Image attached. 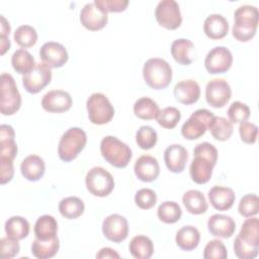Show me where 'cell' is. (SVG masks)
Wrapping results in <instances>:
<instances>
[{"label":"cell","mask_w":259,"mask_h":259,"mask_svg":"<svg viewBox=\"0 0 259 259\" xmlns=\"http://www.w3.org/2000/svg\"><path fill=\"white\" fill-rule=\"evenodd\" d=\"M13 36L15 42L23 49L31 48L37 41V32L35 28L27 24L18 26L15 29Z\"/></svg>","instance_id":"f35d334b"},{"label":"cell","mask_w":259,"mask_h":259,"mask_svg":"<svg viewBox=\"0 0 259 259\" xmlns=\"http://www.w3.org/2000/svg\"><path fill=\"white\" fill-rule=\"evenodd\" d=\"M203 31L211 39H221L229 31V22L222 14H210L203 22Z\"/></svg>","instance_id":"d4e9b609"},{"label":"cell","mask_w":259,"mask_h":259,"mask_svg":"<svg viewBox=\"0 0 259 259\" xmlns=\"http://www.w3.org/2000/svg\"><path fill=\"white\" fill-rule=\"evenodd\" d=\"M208 199L210 204L218 210L230 209L236 199L235 192L230 187L213 186L208 191Z\"/></svg>","instance_id":"603a6c76"},{"label":"cell","mask_w":259,"mask_h":259,"mask_svg":"<svg viewBox=\"0 0 259 259\" xmlns=\"http://www.w3.org/2000/svg\"><path fill=\"white\" fill-rule=\"evenodd\" d=\"M143 77L149 87L161 90L171 83L172 68L163 59L151 58L144 64Z\"/></svg>","instance_id":"277c9868"},{"label":"cell","mask_w":259,"mask_h":259,"mask_svg":"<svg viewBox=\"0 0 259 259\" xmlns=\"http://www.w3.org/2000/svg\"><path fill=\"white\" fill-rule=\"evenodd\" d=\"M4 229L8 238L19 241L29 234V223L20 215H13L6 221Z\"/></svg>","instance_id":"d6a6232c"},{"label":"cell","mask_w":259,"mask_h":259,"mask_svg":"<svg viewBox=\"0 0 259 259\" xmlns=\"http://www.w3.org/2000/svg\"><path fill=\"white\" fill-rule=\"evenodd\" d=\"M181 118L180 111L173 106H168L160 110L157 116V122L164 128H174Z\"/></svg>","instance_id":"60d3db41"},{"label":"cell","mask_w":259,"mask_h":259,"mask_svg":"<svg viewBox=\"0 0 259 259\" xmlns=\"http://www.w3.org/2000/svg\"><path fill=\"white\" fill-rule=\"evenodd\" d=\"M87 143L86 133L80 127H70L60 139L58 146L59 158L64 162H70L77 158Z\"/></svg>","instance_id":"8992f818"},{"label":"cell","mask_w":259,"mask_h":259,"mask_svg":"<svg viewBox=\"0 0 259 259\" xmlns=\"http://www.w3.org/2000/svg\"><path fill=\"white\" fill-rule=\"evenodd\" d=\"M21 105V96L10 74L2 73L1 75V95L0 111L3 115H12Z\"/></svg>","instance_id":"ba28073f"},{"label":"cell","mask_w":259,"mask_h":259,"mask_svg":"<svg viewBox=\"0 0 259 259\" xmlns=\"http://www.w3.org/2000/svg\"><path fill=\"white\" fill-rule=\"evenodd\" d=\"M157 215L159 220L165 224H174L180 220L182 210L177 202L164 201L159 205Z\"/></svg>","instance_id":"74e56055"},{"label":"cell","mask_w":259,"mask_h":259,"mask_svg":"<svg viewBox=\"0 0 259 259\" xmlns=\"http://www.w3.org/2000/svg\"><path fill=\"white\" fill-rule=\"evenodd\" d=\"M259 12L256 6L242 5L235 10L233 36L242 42L254 37L258 26Z\"/></svg>","instance_id":"3957f363"},{"label":"cell","mask_w":259,"mask_h":259,"mask_svg":"<svg viewBox=\"0 0 259 259\" xmlns=\"http://www.w3.org/2000/svg\"><path fill=\"white\" fill-rule=\"evenodd\" d=\"M60 248L58 237L50 240H39L35 238L31 244V253L37 259H49L54 257Z\"/></svg>","instance_id":"f1b7e54d"},{"label":"cell","mask_w":259,"mask_h":259,"mask_svg":"<svg viewBox=\"0 0 259 259\" xmlns=\"http://www.w3.org/2000/svg\"><path fill=\"white\" fill-rule=\"evenodd\" d=\"M173 94L175 99L185 105L195 103L200 97V88L196 81L192 79L182 80L174 86Z\"/></svg>","instance_id":"7402d4cb"},{"label":"cell","mask_w":259,"mask_h":259,"mask_svg":"<svg viewBox=\"0 0 259 259\" xmlns=\"http://www.w3.org/2000/svg\"><path fill=\"white\" fill-rule=\"evenodd\" d=\"M158 140L156 131L149 125H142L139 127L136 134V142L138 146L143 150L152 149Z\"/></svg>","instance_id":"ab89813d"},{"label":"cell","mask_w":259,"mask_h":259,"mask_svg":"<svg viewBox=\"0 0 259 259\" xmlns=\"http://www.w3.org/2000/svg\"><path fill=\"white\" fill-rule=\"evenodd\" d=\"M155 18L159 25L173 30L182 23L179 4L175 0H162L155 9Z\"/></svg>","instance_id":"8fae6325"},{"label":"cell","mask_w":259,"mask_h":259,"mask_svg":"<svg viewBox=\"0 0 259 259\" xmlns=\"http://www.w3.org/2000/svg\"><path fill=\"white\" fill-rule=\"evenodd\" d=\"M102 233L107 240L113 243L124 241L128 235L126 219L118 213H112L106 217L102 223Z\"/></svg>","instance_id":"9a60e30c"},{"label":"cell","mask_w":259,"mask_h":259,"mask_svg":"<svg viewBox=\"0 0 259 259\" xmlns=\"http://www.w3.org/2000/svg\"><path fill=\"white\" fill-rule=\"evenodd\" d=\"M229 120L234 123H241L247 121L250 117V108L247 104L241 101H234L228 109Z\"/></svg>","instance_id":"7bdbcfd3"},{"label":"cell","mask_w":259,"mask_h":259,"mask_svg":"<svg viewBox=\"0 0 259 259\" xmlns=\"http://www.w3.org/2000/svg\"><path fill=\"white\" fill-rule=\"evenodd\" d=\"M239 134L241 140L246 144H254L257 140L258 127L255 123L244 121L239 125Z\"/></svg>","instance_id":"bcb514c9"},{"label":"cell","mask_w":259,"mask_h":259,"mask_svg":"<svg viewBox=\"0 0 259 259\" xmlns=\"http://www.w3.org/2000/svg\"><path fill=\"white\" fill-rule=\"evenodd\" d=\"M188 153L186 149L179 145L173 144L166 148L164 152V162L169 171L173 173H181L186 166Z\"/></svg>","instance_id":"44dd1931"},{"label":"cell","mask_w":259,"mask_h":259,"mask_svg":"<svg viewBox=\"0 0 259 259\" xmlns=\"http://www.w3.org/2000/svg\"><path fill=\"white\" fill-rule=\"evenodd\" d=\"M89 120L93 124L108 123L114 116V108L109 99L102 93L91 94L86 101Z\"/></svg>","instance_id":"52a82bcc"},{"label":"cell","mask_w":259,"mask_h":259,"mask_svg":"<svg viewBox=\"0 0 259 259\" xmlns=\"http://www.w3.org/2000/svg\"><path fill=\"white\" fill-rule=\"evenodd\" d=\"M20 250V246L17 240L11 238H2L1 239V255L4 259H11L15 257Z\"/></svg>","instance_id":"c3c4849f"},{"label":"cell","mask_w":259,"mask_h":259,"mask_svg":"<svg viewBox=\"0 0 259 259\" xmlns=\"http://www.w3.org/2000/svg\"><path fill=\"white\" fill-rule=\"evenodd\" d=\"M15 134L11 125L0 126V158L14 160L17 155V145L14 140Z\"/></svg>","instance_id":"484cf974"},{"label":"cell","mask_w":259,"mask_h":259,"mask_svg":"<svg viewBox=\"0 0 259 259\" xmlns=\"http://www.w3.org/2000/svg\"><path fill=\"white\" fill-rule=\"evenodd\" d=\"M232 96V90L229 83L225 79L210 80L205 87L206 102L214 107H224Z\"/></svg>","instance_id":"5bb4252c"},{"label":"cell","mask_w":259,"mask_h":259,"mask_svg":"<svg viewBox=\"0 0 259 259\" xmlns=\"http://www.w3.org/2000/svg\"><path fill=\"white\" fill-rule=\"evenodd\" d=\"M94 3L106 13L124 11L128 5L127 0H94Z\"/></svg>","instance_id":"7dc6e473"},{"label":"cell","mask_w":259,"mask_h":259,"mask_svg":"<svg viewBox=\"0 0 259 259\" xmlns=\"http://www.w3.org/2000/svg\"><path fill=\"white\" fill-rule=\"evenodd\" d=\"M41 106L48 112H65L72 106V97L67 91L52 90L42 96Z\"/></svg>","instance_id":"ac0fdd59"},{"label":"cell","mask_w":259,"mask_h":259,"mask_svg":"<svg viewBox=\"0 0 259 259\" xmlns=\"http://www.w3.org/2000/svg\"><path fill=\"white\" fill-rule=\"evenodd\" d=\"M175 241L177 246L183 251L194 250L200 241L199 231L193 226H184L176 233Z\"/></svg>","instance_id":"4316f807"},{"label":"cell","mask_w":259,"mask_h":259,"mask_svg":"<svg viewBox=\"0 0 259 259\" xmlns=\"http://www.w3.org/2000/svg\"><path fill=\"white\" fill-rule=\"evenodd\" d=\"M213 113L205 108L195 110L181 127V135L187 140H196L203 136L213 117Z\"/></svg>","instance_id":"30bf717a"},{"label":"cell","mask_w":259,"mask_h":259,"mask_svg":"<svg viewBox=\"0 0 259 259\" xmlns=\"http://www.w3.org/2000/svg\"><path fill=\"white\" fill-rule=\"evenodd\" d=\"M52 80V71L45 63H38L27 74L22 77L24 89L31 94H36L41 91Z\"/></svg>","instance_id":"7c38bea8"},{"label":"cell","mask_w":259,"mask_h":259,"mask_svg":"<svg viewBox=\"0 0 259 259\" xmlns=\"http://www.w3.org/2000/svg\"><path fill=\"white\" fill-rule=\"evenodd\" d=\"M35 238L39 240H50L57 237L58 223L57 220L50 214H44L39 217L33 228Z\"/></svg>","instance_id":"4dcf8cb0"},{"label":"cell","mask_w":259,"mask_h":259,"mask_svg":"<svg viewBox=\"0 0 259 259\" xmlns=\"http://www.w3.org/2000/svg\"><path fill=\"white\" fill-rule=\"evenodd\" d=\"M228 252L225 244L220 240L209 241L203 250L204 259H226Z\"/></svg>","instance_id":"ee69618b"},{"label":"cell","mask_w":259,"mask_h":259,"mask_svg":"<svg viewBox=\"0 0 259 259\" xmlns=\"http://www.w3.org/2000/svg\"><path fill=\"white\" fill-rule=\"evenodd\" d=\"M39 58L50 68H61L68 61L66 48L57 41H48L39 50Z\"/></svg>","instance_id":"e0dca14e"},{"label":"cell","mask_w":259,"mask_h":259,"mask_svg":"<svg viewBox=\"0 0 259 259\" xmlns=\"http://www.w3.org/2000/svg\"><path fill=\"white\" fill-rule=\"evenodd\" d=\"M84 209L85 205L83 200L77 196L65 197L59 203L60 213L68 220L79 218L84 212Z\"/></svg>","instance_id":"d590c367"},{"label":"cell","mask_w":259,"mask_h":259,"mask_svg":"<svg viewBox=\"0 0 259 259\" xmlns=\"http://www.w3.org/2000/svg\"><path fill=\"white\" fill-rule=\"evenodd\" d=\"M234 251L240 259H253L259 251V221L257 218L247 219L234 241Z\"/></svg>","instance_id":"7a4b0ae2"},{"label":"cell","mask_w":259,"mask_h":259,"mask_svg":"<svg viewBox=\"0 0 259 259\" xmlns=\"http://www.w3.org/2000/svg\"><path fill=\"white\" fill-rule=\"evenodd\" d=\"M160 112L156 101L150 97H141L134 104V113L138 118L144 120L156 119Z\"/></svg>","instance_id":"836d02e7"},{"label":"cell","mask_w":259,"mask_h":259,"mask_svg":"<svg viewBox=\"0 0 259 259\" xmlns=\"http://www.w3.org/2000/svg\"><path fill=\"white\" fill-rule=\"evenodd\" d=\"M11 65L16 73L25 75L29 73L35 67V61L33 56L25 49H19L15 51L11 57Z\"/></svg>","instance_id":"e575fe53"},{"label":"cell","mask_w":259,"mask_h":259,"mask_svg":"<svg viewBox=\"0 0 259 259\" xmlns=\"http://www.w3.org/2000/svg\"><path fill=\"white\" fill-rule=\"evenodd\" d=\"M239 213L245 218H250L256 215L259 210V198L256 194H246L244 195L238 206Z\"/></svg>","instance_id":"b9f144b4"},{"label":"cell","mask_w":259,"mask_h":259,"mask_svg":"<svg viewBox=\"0 0 259 259\" xmlns=\"http://www.w3.org/2000/svg\"><path fill=\"white\" fill-rule=\"evenodd\" d=\"M128 250L136 259H149L154 253V244L149 237L138 235L131 240Z\"/></svg>","instance_id":"f546056e"},{"label":"cell","mask_w":259,"mask_h":259,"mask_svg":"<svg viewBox=\"0 0 259 259\" xmlns=\"http://www.w3.org/2000/svg\"><path fill=\"white\" fill-rule=\"evenodd\" d=\"M207 229L213 237L228 239L234 235L236 223L230 215L215 213L209 217L207 221Z\"/></svg>","instance_id":"d6986e66"},{"label":"cell","mask_w":259,"mask_h":259,"mask_svg":"<svg viewBox=\"0 0 259 259\" xmlns=\"http://www.w3.org/2000/svg\"><path fill=\"white\" fill-rule=\"evenodd\" d=\"M1 18V37H0V40H1V44H0V47H1V55H4L9 49H10V40H9V33H10V24L9 22L5 19V17L3 15L0 16Z\"/></svg>","instance_id":"681fc988"},{"label":"cell","mask_w":259,"mask_h":259,"mask_svg":"<svg viewBox=\"0 0 259 259\" xmlns=\"http://www.w3.org/2000/svg\"><path fill=\"white\" fill-rule=\"evenodd\" d=\"M20 171L26 180L32 182L38 181L46 171L45 161L37 155H29L22 160Z\"/></svg>","instance_id":"cb8c5ba5"},{"label":"cell","mask_w":259,"mask_h":259,"mask_svg":"<svg viewBox=\"0 0 259 259\" xmlns=\"http://www.w3.org/2000/svg\"><path fill=\"white\" fill-rule=\"evenodd\" d=\"M134 171L139 180L143 182H152L158 178L160 174V166L156 158L150 155H143L136 161Z\"/></svg>","instance_id":"ffe728a7"},{"label":"cell","mask_w":259,"mask_h":259,"mask_svg":"<svg viewBox=\"0 0 259 259\" xmlns=\"http://www.w3.org/2000/svg\"><path fill=\"white\" fill-rule=\"evenodd\" d=\"M119 257H120L119 254L115 250L108 247L100 249L99 252L96 254V258H119Z\"/></svg>","instance_id":"816d5d0a"},{"label":"cell","mask_w":259,"mask_h":259,"mask_svg":"<svg viewBox=\"0 0 259 259\" xmlns=\"http://www.w3.org/2000/svg\"><path fill=\"white\" fill-rule=\"evenodd\" d=\"M218 161L217 148L207 142L200 143L193 150V160L189 167L192 181L197 184H204L209 181L212 169Z\"/></svg>","instance_id":"6da1fadb"},{"label":"cell","mask_w":259,"mask_h":259,"mask_svg":"<svg viewBox=\"0 0 259 259\" xmlns=\"http://www.w3.org/2000/svg\"><path fill=\"white\" fill-rule=\"evenodd\" d=\"M194 50V46L190 39L177 38L171 45V55L175 62L180 65H190L193 61L191 53Z\"/></svg>","instance_id":"83f0119b"},{"label":"cell","mask_w":259,"mask_h":259,"mask_svg":"<svg viewBox=\"0 0 259 259\" xmlns=\"http://www.w3.org/2000/svg\"><path fill=\"white\" fill-rule=\"evenodd\" d=\"M85 184L92 195L99 197L107 196L114 188L112 175L102 167L91 168L86 174Z\"/></svg>","instance_id":"9c48e42d"},{"label":"cell","mask_w":259,"mask_h":259,"mask_svg":"<svg viewBox=\"0 0 259 259\" xmlns=\"http://www.w3.org/2000/svg\"><path fill=\"white\" fill-rule=\"evenodd\" d=\"M208 130L217 141H227L233 134V122L223 116H213L208 124Z\"/></svg>","instance_id":"8d00e7d4"},{"label":"cell","mask_w":259,"mask_h":259,"mask_svg":"<svg viewBox=\"0 0 259 259\" xmlns=\"http://www.w3.org/2000/svg\"><path fill=\"white\" fill-rule=\"evenodd\" d=\"M100 152L102 157L116 168L126 167L133 157L131 148L113 136H106L101 140Z\"/></svg>","instance_id":"5b68a950"},{"label":"cell","mask_w":259,"mask_h":259,"mask_svg":"<svg viewBox=\"0 0 259 259\" xmlns=\"http://www.w3.org/2000/svg\"><path fill=\"white\" fill-rule=\"evenodd\" d=\"M233 64V55L226 47L211 49L205 59L204 67L209 74H222L227 72Z\"/></svg>","instance_id":"4fadbf2b"},{"label":"cell","mask_w":259,"mask_h":259,"mask_svg":"<svg viewBox=\"0 0 259 259\" xmlns=\"http://www.w3.org/2000/svg\"><path fill=\"white\" fill-rule=\"evenodd\" d=\"M186 210L192 214H201L207 210V202L201 191L190 189L182 196Z\"/></svg>","instance_id":"1f68e13d"},{"label":"cell","mask_w":259,"mask_h":259,"mask_svg":"<svg viewBox=\"0 0 259 259\" xmlns=\"http://www.w3.org/2000/svg\"><path fill=\"white\" fill-rule=\"evenodd\" d=\"M135 202L142 209H150L157 202V194L153 189L142 188L137 191Z\"/></svg>","instance_id":"f6af8a7d"},{"label":"cell","mask_w":259,"mask_h":259,"mask_svg":"<svg viewBox=\"0 0 259 259\" xmlns=\"http://www.w3.org/2000/svg\"><path fill=\"white\" fill-rule=\"evenodd\" d=\"M81 24L91 31L102 29L108 21V16L105 11L95 5L94 2L86 3L80 11Z\"/></svg>","instance_id":"2e32d148"},{"label":"cell","mask_w":259,"mask_h":259,"mask_svg":"<svg viewBox=\"0 0 259 259\" xmlns=\"http://www.w3.org/2000/svg\"><path fill=\"white\" fill-rule=\"evenodd\" d=\"M0 169H1V175H0V182L1 184H5L9 181H11L14 173L13 168V160L6 159V158H0Z\"/></svg>","instance_id":"f907efd6"}]
</instances>
